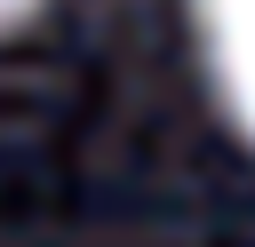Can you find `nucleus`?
<instances>
[{
  "mask_svg": "<svg viewBox=\"0 0 255 247\" xmlns=\"http://www.w3.org/2000/svg\"><path fill=\"white\" fill-rule=\"evenodd\" d=\"M199 32H207V56H215L231 112L255 135V0H199Z\"/></svg>",
  "mask_w": 255,
  "mask_h": 247,
  "instance_id": "nucleus-1",
  "label": "nucleus"
},
{
  "mask_svg": "<svg viewBox=\"0 0 255 247\" xmlns=\"http://www.w3.org/2000/svg\"><path fill=\"white\" fill-rule=\"evenodd\" d=\"M24 8H32V0H0V24H16V16H24Z\"/></svg>",
  "mask_w": 255,
  "mask_h": 247,
  "instance_id": "nucleus-2",
  "label": "nucleus"
}]
</instances>
